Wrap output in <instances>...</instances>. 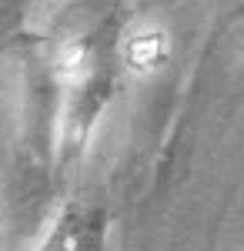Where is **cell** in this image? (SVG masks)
I'll return each instance as SVG.
<instances>
[{
	"mask_svg": "<svg viewBox=\"0 0 244 251\" xmlns=\"http://www.w3.org/2000/svg\"><path fill=\"white\" fill-rule=\"evenodd\" d=\"M50 204V174L47 157L24 151L10 174V214L24 234H34Z\"/></svg>",
	"mask_w": 244,
	"mask_h": 251,
	"instance_id": "1",
	"label": "cell"
},
{
	"mask_svg": "<svg viewBox=\"0 0 244 251\" xmlns=\"http://www.w3.org/2000/svg\"><path fill=\"white\" fill-rule=\"evenodd\" d=\"M164 54H168V40H164L161 30H141V34H134L124 44V60H127V67H134V71L157 67L164 60Z\"/></svg>",
	"mask_w": 244,
	"mask_h": 251,
	"instance_id": "3",
	"label": "cell"
},
{
	"mask_svg": "<svg viewBox=\"0 0 244 251\" xmlns=\"http://www.w3.org/2000/svg\"><path fill=\"white\" fill-rule=\"evenodd\" d=\"M107 214L100 208H71L44 238L40 251H104Z\"/></svg>",
	"mask_w": 244,
	"mask_h": 251,
	"instance_id": "2",
	"label": "cell"
}]
</instances>
